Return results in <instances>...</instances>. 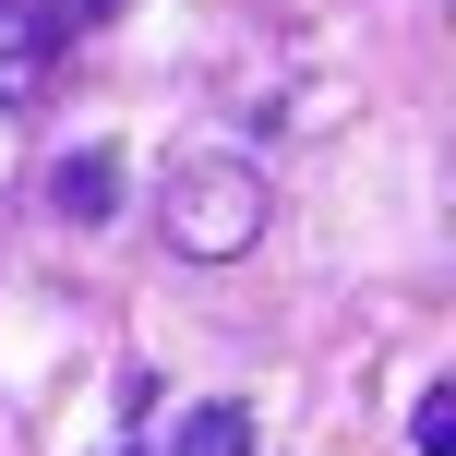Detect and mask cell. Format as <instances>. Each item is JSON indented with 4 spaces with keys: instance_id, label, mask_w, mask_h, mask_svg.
Instances as JSON below:
<instances>
[{
    "instance_id": "cell-1",
    "label": "cell",
    "mask_w": 456,
    "mask_h": 456,
    "mask_svg": "<svg viewBox=\"0 0 456 456\" xmlns=\"http://www.w3.org/2000/svg\"><path fill=\"white\" fill-rule=\"evenodd\" d=\"M252 240H265V168H252V157H192V168H168V252H192V265H240Z\"/></svg>"
},
{
    "instance_id": "cell-2",
    "label": "cell",
    "mask_w": 456,
    "mask_h": 456,
    "mask_svg": "<svg viewBox=\"0 0 456 456\" xmlns=\"http://www.w3.org/2000/svg\"><path fill=\"white\" fill-rule=\"evenodd\" d=\"M61 37H72V12H61V0H0V109L48 96V72H61Z\"/></svg>"
},
{
    "instance_id": "cell-3",
    "label": "cell",
    "mask_w": 456,
    "mask_h": 456,
    "mask_svg": "<svg viewBox=\"0 0 456 456\" xmlns=\"http://www.w3.org/2000/svg\"><path fill=\"white\" fill-rule=\"evenodd\" d=\"M144 456H252V409H240V396H205V409L157 420V444H144Z\"/></svg>"
},
{
    "instance_id": "cell-4",
    "label": "cell",
    "mask_w": 456,
    "mask_h": 456,
    "mask_svg": "<svg viewBox=\"0 0 456 456\" xmlns=\"http://www.w3.org/2000/svg\"><path fill=\"white\" fill-rule=\"evenodd\" d=\"M48 205H61L72 228H96V216L120 205V157H96V144H85V157H61V168H48Z\"/></svg>"
},
{
    "instance_id": "cell-5",
    "label": "cell",
    "mask_w": 456,
    "mask_h": 456,
    "mask_svg": "<svg viewBox=\"0 0 456 456\" xmlns=\"http://www.w3.org/2000/svg\"><path fill=\"white\" fill-rule=\"evenodd\" d=\"M409 444H420V456H456V385H433V396H420V420H409Z\"/></svg>"
},
{
    "instance_id": "cell-6",
    "label": "cell",
    "mask_w": 456,
    "mask_h": 456,
    "mask_svg": "<svg viewBox=\"0 0 456 456\" xmlns=\"http://www.w3.org/2000/svg\"><path fill=\"white\" fill-rule=\"evenodd\" d=\"M61 12H96V0H61Z\"/></svg>"
}]
</instances>
